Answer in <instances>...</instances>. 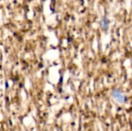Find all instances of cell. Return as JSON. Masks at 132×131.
Wrapping results in <instances>:
<instances>
[{"mask_svg": "<svg viewBox=\"0 0 132 131\" xmlns=\"http://www.w3.org/2000/svg\"><path fill=\"white\" fill-rule=\"evenodd\" d=\"M112 95H113V97L118 101V102H120V103H123L124 102V96L120 93V92H118V91H117V90H114V91H113V93H112Z\"/></svg>", "mask_w": 132, "mask_h": 131, "instance_id": "obj_1", "label": "cell"}]
</instances>
